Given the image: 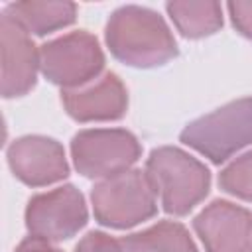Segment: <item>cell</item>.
I'll return each mask as SVG.
<instances>
[{
  "label": "cell",
  "instance_id": "cell-1",
  "mask_svg": "<svg viewBox=\"0 0 252 252\" xmlns=\"http://www.w3.org/2000/svg\"><path fill=\"white\" fill-rule=\"evenodd\" d=\"M106 43L116 59L132 67L163 65L177 55L175 39L165 22L140 6H124L110 16Z\"/></svg>",
  "mask_w": 252,
  "mask_h": 252
},
{
  "label": "cell",
  "instance_id": "cell-2",
  "mask_svg": "<svg viewBox=\"0 0 252 252\" xmlns=\"http://www.w3.org/2000/svg\"><path fill=\"white\" fill-rule=\"evenodd\" d=\"M146 173L169 215H187L207 193L211 185L209 169L189 154L177 148H158L150 154Z\"/></svg>",
  "mask_w": 252,
  "mask_h": 252
},
{
  "label": "cell",
  "instance_id": "cell-3",
  "mask_svg": "<svg viewBox=\"0 0 252 252\" xmlns=\"http://www.w3.org/2000/svg\"><path fill=\"white\" fill-rule=\"evenodd\" d=\"M179 138L213 163L226 161L232 154L252 144V98L228 102L193 120Z\"/></svg>",
  "mask_w": 252,
  "mask_h": 252
},
{
  "label": "cell",
  "instance_id": "cell-4",
  "mask_svg": "<svg viewBox=\"0 0 252 252\" xmlns=\"http://www.w3.org/2000/svg\"><path fill=\"white\" fill-rule=\"evenodd\" d=\"M146 171L128 169L93 187L94 217L112 228H130L158 213V201Z\"/></svg>",
  "mask_w": 252,
  "mask_h": 252
},
{
  "label": "cell",
  "instance_id": "cell-5",
  "mask_svg": "<svg viewBox=\"0 0 252 252\" xmlns=\"http://www.w3.org/2000/svg\"><path fill=\"white\" fill-rule=\"evenodd\" d=\"M104 65L96 37L87 32H75L53 39L39 49L41 73L55 85L79 89L98 79Z\"/></svg>",
  "mask_w": 252,
  "mask_h": 252
},
{
  "label": "cell",
  "instance_id": "cell-6",
  "mask_svg": "<svg viewBox=\"0 0 252 252\" xmlns=\"http://www.w3.org/2000/svg\"><path fill=\"white\" fill-rule=\"evenodd\" d=\"M71 154L81 175L108 179L128 171L142 148L126 130H83L73 138Z\"/></svg>",
  "mask_w": 252,
  "mask_h": 252
},
{
  "label": "cell",
  "instance_id": "cell-7",
  "mask_svg": "<svg viewBox=\"0 0 252 252\" xmlns=\"http://www.w3.org/2000/svg\"><path fill=\"white\" fill-rule=\"evenodd\" d=\"M87 224V207L83 195L73 185L35 195L26 209V226L32 236L59 242L75 236Z\"/></svg>",
  "mask_w": 252,
  "mask_h": 252
},
{
  "label": "cell",
  "instance_id": "cell-8",
  "mask_svg": "<svg viewBox=\"0 0 252 252\" xmlns=\"http://www.w3.org/2000/svg\"><path fill=\"white\" fill-rule=\"evenodd\" d=\"M2 30V94L6 98L24 96L35 85L39 67V51L30 39V33L4 10L0 20Z\"/></svg>",
  "mask_w": 252,
  "mask_h": 252
},
{
  "label": "cell",
  "instance_id": "cell-9",
  "mask_svg": "<svg viewBox=\"0 0 252 252\" xmlns=\"http://www.w3.org/2000/svg\"><path fill=\"white\" fill-rule=\"evenodd\" d=\"M8 163L14 175L32 187L61 181L69 173L59 142L43 136H26L8 148Z\"/></svg>",
  "mask_w": 252,
  "mask_h": 252
},
{
  "label": "cell",
  "instance_id": "cell-10",
  "mask_svg": "<svg viewBox=\"0 0 252 252\" xmlns=\"http://www.w3.org/2000/svg\"><path fill=\"white\" fill-rule=\"evenodd\" d=\"M193 226L207 252H242L252 238V215L228 201H213L195 217Z\"/></svg>",
  "mask_w": 252,
  "mask_h": 252
},
{
  "label": "cell",
  "instance_id": "cell-11",
  "mask_svg": "<svg viewBox=\"0 0 252 252\" xmlns=\"http://www.w3.org/2000/svg\"><path fill=\"white\" fill-rule=\"evenodd\" d=\"M61 100L69 116L79 122L118 120L128 106L126 89L114 73H106L79 89H65Z\"/></svg>",
  "mask_w": 252,
  "mask_h": 252
},
{
  "label": "cell",
  "instance_id": "cell-12",
  "mask_svg": "<svg viewBox=\"0 0 252 252\" xmlns=\"http://www.w3.org/2000/svg\"><path fill=\"white\" fill-rule=\"evenodd\" d=\"M6 12L28 32L35 35L65 28L75 20V4L69 2H16Z\"/></svg>",
  "mask_w": 252,
  "mask_h": 252
},
{
  "label": "cell",
  "instance_id": "cell-13",
  "mask_svg": "<svg viewBox=\"0 0 252 252\" xmlns=\"http://www.w3.org/2000/svg\"><path fill=\"white\" fill-rule=\"evenodd\" d=\"M122 252H197L183 224L161 220L148 230L124 236Z\"/></svg>",
  "mask_w": 252,
  "mask_h": 252
},
{
  "label": "cell",
  "instance_id": "cell-14",
  "mask_svg": "<svg viewBox=\"0 0 252 252\" xmlns=\"http://www.w3.org/2000/svg\"><path fill=\"white\" fill-rule=\"evenodd\" d=\"M165 8L185 37H205L222 26L220 4L217 2H169Z\"/></svg>",
  "mask_w": 252,
  "mask_h": 252
},
{
  "label": "cell",
  "instance_id": "cell-15",
  "mask_svg": "<svg viewBox=\"0 0 252 252\" xmlns=\"http://www.w3.org/2000/svg\"><path fill=\"white\" fill-rule=\"evenodd\" d=\"M219 185L244 201H252V152L240 156L219 175Z\"/></svg>",
  "mask_w": 252,
  "mask_h": 252
},
{
  "label": "cell",
  "instance_id": "cell-16",
  "mask_svg": "<svg viewBox=\"0 0 252 252\" xmlns=\"http://www.w3.org/2000/svg\"><path fill=\"white\" fill-rule=\"evenodd\" d=\"M75 252H122V244L104 232H89L77 244Z\"/></svg>",
  "mask_w": 252,
  "mask_h": 252
},
{
  "label": "cell",
  "instance_id": "cell-17",
  "mask_svg": "<svg viewBox=\"0 0 252 252\" xmlns=\"http://www.w3.org/2000/svg\"><path fill=\"white\" fill-rule=\"evenodd\" d=\"M228 12L234 28L252 39V2H230Z\"/></svg>",
  "mask_w": 252,
  "mask_h": 252
},
{
  "label": "cell",
  "instance_id": "cell-18",
  "mask_svg": "<svg viewBox=\"0 0 252 252\" xmlns=\"http://www.w3.org/2000/svg\"><path fill=\"white\" fill-rule=\"evenodd\" d=\"M16 252H61V250L55 248V246H51L49 240H43L39 236H30V238H26L16 248Z\"/></svg>",
  "mask_w": 252,
  "mask_h": 252
},
{
  "label": "cell",
  "instance_id": "cell-19",
  "mask_svg": "<svg viewBox=\"0 0 252 252\" xmlns=\"http://www.w3.org/2000/svg\"><path fill=\"white\" fill-rule=\"evenodd\" d=\"M242 252H252V238H250V242H248V244H246V248H244V250H242Z\"/></svg>",
  "mask_w": 252,
  "mask_h": 252
}]
</instances>
